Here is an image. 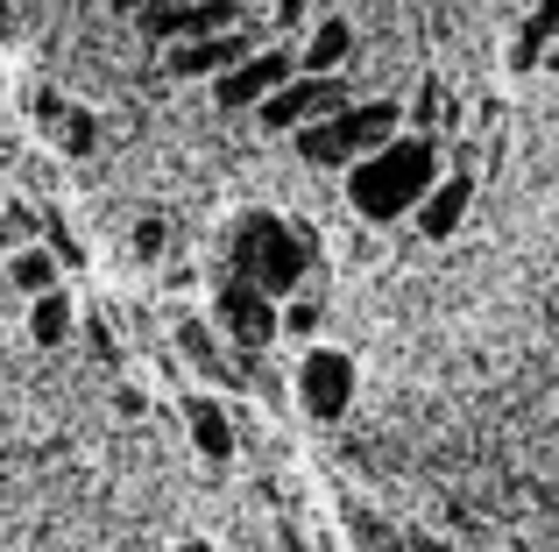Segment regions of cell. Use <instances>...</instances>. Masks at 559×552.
<instances>
[{
  "label": "cell",
  "mask_w": 559,
  "mask_h": 552,
  "mask_svg": "<svg viewBox=\"0 0 559 552\" xmlns=\"http://www.w3.org/2000/svg\"><path fill=\"white\" fill-rule=\"evenodd\" d=\"M178 347H185V361H191L199 375H213V383H241V375L227 369V355L213 347V333H205L199 319H185V326H178Z\"/></svg>",
  "instance_id": "cell-14"
},
{
  "label": "cell",
  "mask_w": 559,
  "mask_h": 552,
  "mask_svg": "<svg viewBox=\"0 0 559 552\" xmlns=\"http://www.w3.org/2000/svg\"><path fill=\"white\" fill-rule=\"evenodd\" d=\"M312 14V0H276V22H305Z\"/></svg>",
  "instance_id": "cell-19"
},
{
  "label": "cell",
  "mask_w": 559,
  "mask_h": 552,
  "mask_svg": "<svg viewBox=\"0 0 559 552\" xmlns=\"http://www.w3.org/2000/svg\"><path fill=\"white\" fill-rule=\"evenodd\" d=\"M185 425H191V440H199L205 460H227V454H234V425H227V411H219V404L191 397V404H185Z\"/></svg>",
  "instance_id": "cell-12"
},
{
  "label": "cell",
  "mask_w": 559,
  "mask_h": 552,
  "mask_svg": "<svg viewBox=\"0 0 559 552\" xmlns=\"http://www.w3.org/2000/svg\"><path fill=\"white\" fill-rule=\"evenodd\" d=\"M178 552H213V545H199V539H191V545H178Z\"/></svg>",
  "instance_id": "cell-21"
},
{
  "label": "cell",
  "mask_w": 559,
  "mask_h": 552,
  "mask_svg": "<svg viewBox=\"0 0 559 552\" xmlns=\"http://www.w3.org/2000/svg\"><path fill=\"white\" fill-rule=\"evenodd\" d=\"M559 36V0H538L532 8V22L518 28V50H510V64L518 71H532V64H546V43Z\"/></svg>",
  "instance_id": "cell-13"
},
{
  "label": "cell",
  "mask_w": 559,
  "mask_h": 552,
  "mask_svg": "<svg viewBox=\"0 0 559 552\" xmlns=\"http://www.w3.org/2000/svg\"><path fill=\"white\" fill-rule=\"evenodd\" d=\"M219 326H227L241 347H270V340H276L270 290L248 284V276H227V284H219Z\"/></svg>",
  "instance_id": "cell-7"
},
{
  "label": "cell",
  "mask_w": 559,
  "mask_h": 552,
  "mask_svg": "<svg viewBox=\"0 0 559 552\" xmlns=\"http://www.w3.org/2000/svg\"><path fill=\"white\" fill-rule=\"evenodd\" d=\"M546 64H552V71H559V36H552V43H546Z\"/></svg>",
  "instance_id": "cell-20"
},
{
  "label": "cell",
  "mask_w": 559,
  "mask_h": 552,
  "mask_svg": "<svg viewBox=\"0 0 559 552\" xmlns=\"http://www.w3.org/2000/svg\"><path fill=\"white\" fill-rule=\"evenodd\" d=\"M390 135H396V99H347V107L298 128V156L305 164H355Z\"/></svg>",
  "instance_id": "cell-3"
},
{
  "label": "cell",
  "mask_w": 559,
  "mask_h": 552,
  "mask_svg": "<svg viewBox=\"0 0 559 552\" xmlns=\"http://www.w3.org/2000/svg\"><path fill=\"white\" fill-rule=\"evenodd\" d=\"M36 121L50 128V135L64 142L71 156H93V149H99V121H93L85 107H64L57 93H43V99H36Z\"/></svg>",
  "instance_id": "cell-10"
},
{
  "label": "cell",
  "mask_w": 559,
  "mask_h": 552,
  "mask_svg": "<svg viewBox=\"0 0 559 552\" xmlns=\"http://www.w3.org/2000/svg\"><path fill=\"white\" fill-rule=\"evenodd\" d=\"M135 249H142V255H164V220H142V227H135Z\"/></svg>",
  "instance_id": "cell-18"
},
{
  "label": "cell",
  "mask_w": 559,
  "mask_h": 552,
  "mask_svg": "<svg viewBox=\"0 0 559 552\" xmlns=\"http://www.w3.org/2000/svg\"><path fill=\"white\" fill-rule=\"evenodd\" d=\"M227 263H234V276H248V284H262L270 298H284V290H298L305 276H312V241L290 220H276V213H248L227 241Z\"/></svg>",
  "instance_id": "cell-2"
},
{
  "label": "cell",
  "mask_w": 559,
  "mask_h": 552,
  "mask_svg": "<svg viewBox=\"0 0 559 552\" xmlns=\"http://www.w3.org/2000/svg\"><path fill=\"white\" fill-rule=\"evenodd\" d=\"M290 71H298V57H284V50H248L241 64H227L213 79V99L227 113H248V107H262V99L276 93V85L290 79Z\"/></svg>",
  "instance_id": "cell-6"
},
{
  "label": "cell",
  "mask_w": 559,
  "mask_h": 552,
  "mask_svg": "<svg viewBox=\"0 0 559 552\" xmlns=\"http://www.w3.org/2000/svg\"><path fill=\"white\" fill-rule=\"evenodd\" d=\"M347 50H355V28L341 22V14H326V22L305 36V57H298V71H341L347 64Z\"/></svg>",
  "instance_id": "cell-11"
},
{
  "label": "cell",
  "mask_w": 559,
  "mask_h": 552,
  "mask_svg": "<svg viewBox=\"0 0 559 552\" xmlns=\"http://www.w3.org/2000/svg\"><path fill=\"white\" fill-rule=\"evenodd\" d=\"M432 178H439V149L425 135H390V142H376L369 156L347 164V199H355L361 220L390 227V220H404V213L432 192Z\"/></svg>",
  "instance_id": "cell-1"
},
{
  "label": "cell",
  "mask_w": 559,
  "mask_h": 552,
  "mask_svg": "<svg viewBox=\"0 0 559 552\" xmlns=\"http://www.w3.org/2000/svg\"><path fill=\"white\" fill-rule=\"evenodd\" d=\"M333 107H347V79H341V71H290L255 113H262V128L298 135L305 121H319V113H333Z\"/></svg>",
  "instance_id": "cell-4"
},
{
  "label": "cell",
  "mask_w": 559,
  "mask_h": 552,
  "mask_svg": "<svg viewBox=\"0 0 559 552\" xmlns=\"http://www.w3.org/2000/svg\"><path fill=\"white\" fill-rule=\"evenodd\" d=\"M467 199H475V184H467V178H432V192L411 206V213H418V235L425 241H447L453 227L467 220Z\"/></svg>",
  "instance_id": "cell-9"
},
{
  "label": "cell",
  "mask_w": 559,
  "mask_h": 552,
  "mask_svg": "<svg viewBox=\"0 0 559 552\" xmlns=\"http://www.w3.org/2000/svg\"><path fill=\"white\" fill-rule=\"evenodd\" d=\"M8 276H14V290H28V298H36V290H50V284H57V263H50L43 249H22Z\"/></svg>",
  "instance_id": "cell-16"
},
{
  "label": "cell",
  "mask_w": 559,
  "mask_h": 552,
  "mask_svg": "<svg viewBox=\"0 0 559 552\" xmlns=\"http://www.w3.org/2000/svg\"><path fill=\"white\" fill-rule=\"evenodd\" d=\"M28 333H36V340L43 347H57V340H64V333H71V298H64V290H36V312H28Z\"/></svg>",
  "instance_id": "cell-15"
},
{
  "label": "cell",
  "mask_w": 559,
  "mask_h": 552,
  "mask_svg": "<svg viewBox=\"0 0 559 552\" xmlns=\"http://www.w3.org/2000/svg\"><path fill=\"white\" fill-rule=\"evenodd\" d=\"M248 50H255V43H248L241 28H205V36H178V50H170V71H178V79H219V71L241 64Z\"/></svg>",
  "instance_id": "cell-8"
},
{
  "label": "cell",
  "mask_w": 559,
  "mask_h": 552,
  "mask_svg": "<svg viewBox=\"0 0 559 552\" xmlns=\"http://www.w3.org/2000/svg\"><path fill=\"white\" fill-rule=\"evenodd\" d=\"M319 319H326V304H319V298H290L284 326H290V333H319Z\"/></svg>",
  "instance_id": "cell-17"
},
{
  "label": "cell",
  "mask_w": 559,
  "mask_h": 552,
  "mask_svg": "<svg viewBox=\"0 0 559 552\" xmlns=\"http://www.w3.org/2000/svg\"><path fill=\"white\" fill-rule=\"evenodd\" d=\"M298 397H305V411H312L319 425L347 418V404H355V361L333 355V347H312V355L298 361Z\"/></svg>",
  "instance_id": "cell-5"
}]
</instances>
